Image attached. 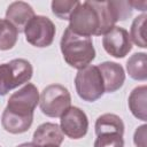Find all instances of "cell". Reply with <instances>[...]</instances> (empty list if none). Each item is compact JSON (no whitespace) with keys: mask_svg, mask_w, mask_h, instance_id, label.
<instances>
[{"mask_svg":"<svg viewBox=\"0 0 147 147\" xmlns=\"http://www.w3.org/2000/svg\"><path fill=\"white\" fill-rule=\"evenodd\" d=\"M77 94L85 101H95L105 93L102 76L95 65H87L78 70L75 77Z\"/></svg>","mask_w":147,"mask_h":147,"instance_id":"obj_5","label":"cell"},{"mask_svg":"<svg viewBox=\"0 0 147 147\" xmlns=\"http://www.w3.org/2000/svg\"><path fill=\"white\" fill-rule=\"evenodd\" d=\"M61 52L64 61L78 70L90 65L95 57V49L90 37L78 36L67 28L61 38Z\"/></svg>","mask_w":147,"mask_h":147,"instance_id":"obj_1","label":"cell"},{"mask_svg":"<svg viewBox=\"0 0 147 147\" xmlns=\"http://www.w3.org/2000/svg\"><path fill=\"white\" fill-rule=\"evenodd\" d=\"M42 147H59V146H42Z\"/></svg>","mask_w":147,"mask_h":147,"instance_id":"obj_26","label":"cell"},{"mask_svg":"<svg viewBox=\"0 0 147 147\" xmlns=\"http://www.w3.org/2000/svg\"><path fill=\"white\" fill-rule=\"evenodd\" d=\"M32 122L33 115H18L7 108L3 110L1 116L2 127L13 134H21L26 132L32 125Z\"/></svg>","mask_w":147,"mask_h":147,"instance_id":"obj_13","label":"cell"},{"mask_svg":"<svg viewBox=\"0 0 147 147\" xmlns=\"http://www.w3.org/2000/svg\"><path fill=\"white\" fill-rule=\"evenodd\" d=\"M32 74L33 68L25 59H14L0 64V95H6L10 90L28 83Z\"/></svg>","mask_w":147,"mask_h":147,"instance_id":"obj_2","label":"cell"},{"mask_svg":"<svg viewBox=\"0 0 147 147\" xmlns=\"http://www.w3.org/2000/svg\"><path fill=\"white\" fill-rule=\"evenodd\" d=\"M92 7L96 10L100 26L98 31V36L107 33L109 30H111L115 26V17L111 13V9L109 8L108 1H90Z\"/></svg>","mask_w":147,"mask_h":147,"instance_id":"obj_16","label":"cell"},{"mask_svg":"<svg viewBox=\"0 0 147 147\" xmlns=\"http://www.w3.org/2000/svg\"><path fill=\"white\" fill-rule=\"evenodd\" d=\"M146 131H147V125L145 124L137 127L133 137V141L137 147H146Z\"/></svg>","mask_w":147,"mask_h":147,"instance_id":"obj_23","label":"cell"},{"mask_svg":"<svg viewBox=\"0 0 147 147\" xmlns=\"http://www.w3.org/2000/svg\"><path fill=\"white\" fill-rule=\"evenodd\" d=\"M55 25L46 16L34 15L24 28L25 39L29 44L36 47L49 46L55 37Z\"/></svg>","mask_w":147,"mask_h":147,"instance_id":"obj_6","label":"cell"},{"mask_svg":"<svg viewBox=\"0 0 147 147\" xmlns=\"http://www.w3.org/2000/svg\"><path fill=\"white\" fill-rule=\"evenodd\" d=\"M39 103L38 88L28 83L17 92H14L8 100L7 109L18 115H33V110Z\"/></svg>","mask_w":147,"mask_h":147,"instance_id":"obj_7","label":"cell"},{"mask_svg":"<svg viewBox=\"0 0 147 147\" xmlns=\"http://www.w3.org/2000/svg\"><path fill=\"white\" fill-rule=\"evenodd\" d=\"M94 147H124V139L117 133L100 134L94 141Z\"/></svg>","mask_w":147,"mask_h":147,"instance_id":"obj_22","label":"cell"},{"mask_svg":"<svg viewBox=\"0 0 147 147\" xmlns=\"http://www.w3.org/2000/svg\"><path fill=\"white\" fill-rule=\"evenodd\" d=\"M63 132L55 123H44L37 127L33 133V144L37 147L60 146L63 141Z\"/></svg>","mask_w":147,"mask_h":147,"instance_id":"obj_11","label":"cell"},{"mask_svg":"<svg viewBox=\"0 0 147 147\" xmlns=\"http://www.w3.org/2000/svg\"><path fill=\"white\" fill-rule=\"evenodd\" d=\"M108 5L116 22L125 21L132 13V7L129 1H108Z\"/></svg>","mask_w":147,"mask_h":147,"instance_id":"obj_20","label":"cell"},{"mask_svg":"<svg viewBox=\"0 0 147 147\" xmlns=\"http://www.w3.org/2000/svg\"><path fill=\"white\" fill-rule=\"evenodd\" d=\"M95 133L96 136L107 133H117L123 136L124 123L122 118L115 114H103L99 116L95 122Z\"/></svg>","mask_w":147,"mask_h":147,"instance_id":"obj_14","label":"cell"},{"mask_svg":"<svg viewBox=\"0 0 147 147\" xmlns=\"http://www.w3.org/2000/svg\"><path fill=\"white\" fill-rule=\"evenodd\" d=\"M146 99H147V87L141 85L136 87L129 96V108L134 117L141 121H146Z\"/></svg>","mask_w":147,"mask_h":147,"instance_id":"obj_15","label":"cell"},{"mask_svg":"<svg viewBox=\"0 0 147 147\" xmlns=\"http://www.w3.org/2000/svg\"><path fill=\"white\" fill-rule=\"evenodd\" d=\"M98 69L102 76L105 92L113 93L123 86L125 80V72L121 64L116 62L106 61L99 64Z\"/></svg>","mask_w":147,"mask_h":147,"instance_id":"obj_10","label":"cell"},{"mask_svg":"<svg viewBox=\"0 0 147 147\" xmlns=\"http://www.w3.org/2000/svg\"><path fill=\"white\" fill-rule=\"evenodd\" d=\"M146 18L147 15L144 13L139 16H137L131 25L130 30V39L133 41L138 47L146 48L147 42H146V37H145V25H146Z\"/></svg>","mask_w":147,"mask_h":147,"instance_id":"obj_19","label":"cell"},{"mask_svg":"<svg viewBox=\"0 0 147 147\" xmlns=\"http://www.w3.org/2000/svg\"><path fill=\"white\" fill-rule=\"evenodd\" d=\"M78 1H63V0H54L52 1V11L54 15L62 20H69V16Z\"/></svg>","mask_w":147,"mask_h":147,"instance_id":"obj_21","label":"cell"},{"mask_svg":"<svg viewBox=\"0 0 147 147\" xmlns=\"http://www.w3.org/2000/svg\"><path fill=\"white\" fill-rule=\"evenodd\" d=\"M18 37L17 29L7 20L0 18V51L11 49Z\"/></svg>","mask_w":147,"mask_h":147,"instance_id":"obj_18","label":"cell"},{"mask_svg":"<svg viewBox=\"0 0 147 147\" xmlns=\"http://www.w3.org/2000/svg\"><path fill=\"white\" fill-rule=\"evenodd\" d=\"M63 134L71 139H80L87 133L88 119L86 114L78 107H70L60 119Z\"/></svg>","mask_w":147,"mask_h":147,"instance_id":"obj_8","label":"cell"},{"mask_svg":"<svg viewBox=\"0 0 147 147\" xmlns=\"http://www.w3.org/2000/svg\"><path fill=\"white\" fill-rule=\"evenodd\" d=\"M34 16L32 7L24 1L11 2L6 10V20L9 21L17 31H24V28Z\"/></svg>","mask_w":147,"mask_h":147,"instance_id":"obj_12","label":"cell"},{"mask_svg":"<svg viewBox=\"0 0 147 147\" xmlns=\"http://www.w3.org/2000/svg\"><path fill=\"white\" fill-rule=\"evenodd\" d=\"M16 147H37V146L33 142H24V144H21L18 146H16Z\"/></svg>","mask_w":147,"mask_h":147,"instance_id":"obj_25","label":"cell"},{"mask_svg":"<svg viewBox=\"0 0 147 147\" xmlns=\"http://www.w3.org/2000/svg\"><path fill=\"white\" fill-rule=\"evenodd\" d=\"M126 70L131 78L136 80L147 79V55L146 53H134L126 62Z\"/></svg>","mask_w":147,"mask_h":147,"instance_id":"obj_17","label":"cell"},{"mask_svg":"<svg viewBox=\"0 0 147 147\" xmlns=\"http://www.w3.org/2000/svg\"><path fill=\"white\" fill-rule=\"evenodd\" d=\"M130 2V6L132 7V9H138V10H142L145 11L146 10V6H147V1H129Z\"/></svg>","mask_w":147,"mask_h":147,"instance_id":"obj_24","label":"cell"},{"mask_svg":"<svg viewBox=\"0 0 147 147\" xmlns=\"http://www.w3.org/2000/svg\"><path fill=\"white\" fill-rule=\"evenodd\" d=\"M71 96L67 87L60 84L46 86L39 95V106L42 114L48 117H61L69 108Z\"/></svg>","mask_w":147,"mask_h":147,"instance_id":"obj_3","label":"cell"},{"mask_svg":"<svg viewBox=\"0 0 147 147\" xmlns=\"http://www.w3.org/2000/svg\"><path fill=\"white\" fill-rule=\"evenodd\" d=\"M100 22L96 10L92 7L90 1L78 2L69 16V29L84 37L98 36Z\"/></svg>","mask_w":147,"mask_h":147,"instance_id":"obj_4","label":"cell"},{"mask_svg":"<svg viewBox=\"0 0 147 147\" xmlns=\"http://www.w3.org/2000/svg\"><path fill=\"white\" fill-rule=\"evenodd\" d=\"M102 45L109 55L117 59L124 57L132 49V41L129 32L125 29L116 25L103 34Z\"/></svg>","mask_w":147,"mask_h":147,"instance_id":"obj_9","label":"cell"}]
</instances>
